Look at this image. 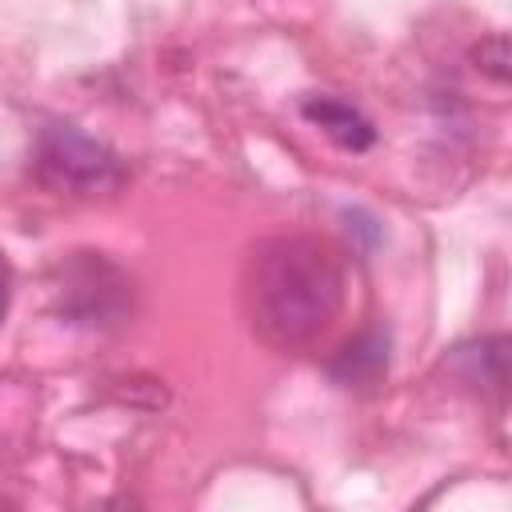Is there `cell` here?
Here are the masks:
<instances>
[{
	"label": "cell",
	"instance_id": "cell-2",
	"mask_svg": "<svg viewBox=\"0 0 512 512\" xmlns=\"http://www.w3.org/2000/svg\"><path fill=\"white\" fill-rule=\"evenodd\" d=\"M36 168L52 188L64 192H108L124 180L120 160L92 136H84L72 124H48L36 140Z\"/></svg>",
	"mask_w": 512,
	"mask_h": 512
},
{
	"label": "cell",
	"instance_id": "cell-4",
	"mask_svg": "<svg viewBox=\"0 0 512 512\" xmlns=\"http://www.w3.org/2000/svg\"><path fill=\"white\" fill-rule=\"evenodd\" d=\"M384 364H388V340L384 336H364V340L344 348V356L332 364V372L344 384H352V380H372Z\"/></svg>",
	"mask_w": 512,
	"mask_h": 512
},
{
	"label": "cell",
	"instance_id": "cell-5",
	"mask_svg": "<svg viewBox=\"0 0 512 512\" xmlns=\"http://www.w3.org/2000/svg\"><path fill=\"white\" fill-rule=\"evenodd\" d=\"M476 68L488 72L492 80H504L508 76V48H504V36H488L480 48H476Z\"/></svg>",
	"mask_w": 512,
	"mask_h": 512
},
{
	"label": "cell",
	"instance_id": "cell-3",
	"mask_svg": "<svg viewBox=\"0 0 512 512\" xmlns=\"http://www.w3.org/2000/svg\"><path fill=\"white\" fill-rule=\"evenodd\" d=\"M304 116H308L316 128H324V132H328L340 148H348V152H364V148L376 144L372 120H368L360 108H352L348 100H336V96H308V100H304Z\"/></svg>",
	"mask_w": 512,
	"mask_h": 512
},
{
	"label": "cell",
	"instance_id": "cell-1",
	"mask_svg": "<svg viewBox=\"0 0 512 512\" xmlns=\"http://www.w3.org/2000/svg\"><path fill=\"white\" fill-rule=\"evenodd\" d=\"M244 300L252 328L268 344H308L344 304V264L320 236L260 240L244 268Z\"/></svg>",
	"mask_w": 512,
	"mask_h": 512
},
{
	"label": "cell",
	"instance_id": "cell-6",
	"mask_svg": "<svg viewBox=\"0 0 512 512\" xmlns=\"http://www.w3.org/2000/svg\"><path fill=\"white\" fill-rule=\"evenodd\" d=\"M4 308H8V264L0 260V316H4Z\"/></svg>",
	"mask_w": 512,
	"mask_h": 512
}]
</instances>
